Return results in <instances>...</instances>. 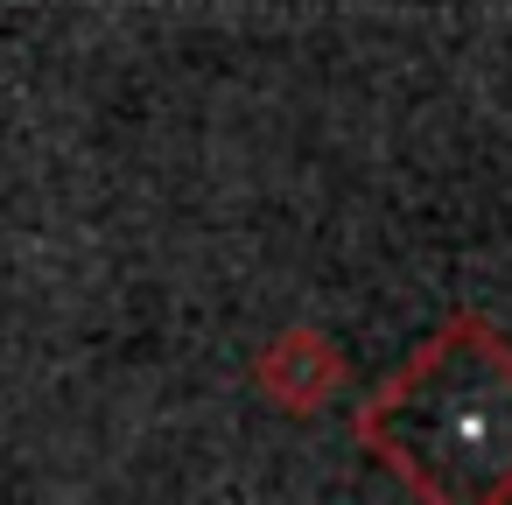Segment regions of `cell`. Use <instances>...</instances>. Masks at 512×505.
I'll return each instance as SVG.
<instances>
[{
  "instance_id": "obj_1",
  "label": "cell",
  "mask_w": 512,
  "mask_h": 505,
  "mask_svg": "<svg viewBox=\"0 0 512 505\" xmlns=\"http://www.w3.org/2000/svg\"><path fill=\"white\" fill-rule=\"evenodd\" d=\"M365 442L421 498L512 491V351L491 323L456 316L372 400Z\"/></svg>"
}]
</instances>
